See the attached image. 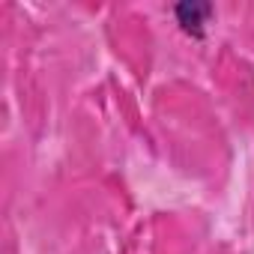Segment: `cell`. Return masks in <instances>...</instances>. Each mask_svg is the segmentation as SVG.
Listing matches in <instances>:
<instances>
[{"label": "cell", "mask_w": 254, "mask_h": 254, "mask_svg": "<svg viewBox=\"0 0 254 254\" xmlns=\"http://www.w3.org/2000/svg\"><path fill=\"white\" fill-rule=\"evenodd\" d=\"M174 15L180 21V27L194 36V39H203L206 33V21L212 15V3H203V0H186V3H177L174 6Z\"/></svg>", "instance_id": "cell-1"}]
</instances>
